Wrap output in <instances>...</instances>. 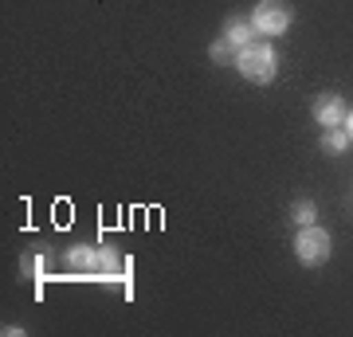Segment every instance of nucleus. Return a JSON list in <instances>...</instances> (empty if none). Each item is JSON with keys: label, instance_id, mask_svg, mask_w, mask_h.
Listing matches in <instances>:
<instances>
[{"label": "nucleus", "instance_id": "f257e3e1", "mask_svg": "<svg viewBox=\"0 0 353 337\" xmlns=\"http://www.w3.org/2000/svg\"><path fill=\"white\" fill-rule=\"evenodd\" d=\"M236 67L252 83H271L275 79V51L267 48V43H259V39H252L248 48L236 51Z\"/></svg>", "mask_w": 353, "mask_h": 337}, {"label": "nucleus", "instance_id": "f03ea898", "mask_svg": "<svg viewBox=\"0 0 353 337\" xmlns=\"http://www.w3.org/2000/svg\"><path fill=\"white\" fill-rule=\"evenodd\" d=\"M294 251H299V259H303L306 267H318V263L330 259V236L318 224H306L303 232H299V239H294Z\"/></svg>", "mask_w": 353, "mask_h": 337}, {"label": "nucleus", "instance_id": "7ed1b4c3", "mask_svg": "<svg viewBox=\"0 0 353 337\" xmlns=\"http://www.w3.org/2000/svg\"><path fill=\"white\" fill-rule=\"evenodd\" d=\"M290 8L283 4V0H259V8H255V16H252V24H255V32H267V36H283L290 28Z\"/></svg>", "mask_w": 353, "mask_h": 337}, {"label": "nucleus", "instance_id": "20e7f679", "mask_svg": "<svg viewBox=\"0 0 353 337\" xmlns=\"http://www.w3.org/2000/svg\"><path fill=\"white\" fill-rule=\"evenodd\" d=\"M67 263L75 271H114L118 267V259H114L110 251H94V247H75L67 255Z\"/></svg>", "mask_w": 353, "mask_h": 337}, {"label": "nucleus", "instance_id": "39448f33", "mask_svg": "<svg viewBox=\"0 0 353 337\" xmlns=\"http://www.w3.org/2000/svg\"><path fill=\"white\" fill-rule=\"evenodd\" d=\"M314 122L318 125H341L345 122V102L338 99V94H318L314 99Z\"/></svg>", "mask_w": 353, "mask_h": 337}, {"label": "nucleus", "instance_id": "423d86ee", "mask_svg": "<svg viewBox=\"0 0 353 337\" xmlns=\"http://www.w3.org/2000/svg\"><path fill=\"white\" fill-rule=\"evenodd\" d=\"M224 36H228V43H232V48L240 51V48H248V43L255 39V24H232Z\"/></svg>", "mask_w": 353, "mask_h": 337}, {"label": "nucleus", "instance_id": "0eeeda50", "mask_svg": "<svg viewBox=\"0 0 353 337\" xmlns=\"http://www.w3.org/2000/svg\"><path fill=\"white\" fill-rule=\"evenodd\" d=\"M322 145H326L330 153H341L345 145H350V134H345V130H338V125H330L326 134H322Z\"/></svg>", "mask_w": 353, "mask_h": 337}, {"label": "nucleus", "instance_id": "6e6552de", "mask_svg": "<svg viewBox=\"0 0 353 337\" xmlns=\"http://www.w3.org/2000/svg\"><path fill=\"white\" fill-rule=\"evenodd\" d=\"M314 216H318V208H314V200H299L294 204V224H314Z\"/></svg>", "mask_w": 353, "mask_h": 337}, {"label": "nucleus", "instance_id": "1a4fd4ad", "mask_svg": "<svg viewBox=\"0 0 353 337\" xmlns=\"http://www.w3.org/2000/svg\"><path fill=\"white\" fill-rule=\"evenodd\" d=\"M228 55H232V43H228V36L216 39V43H212V59H216V63H228Z\"/></svg>", "mask_w": 353, "mask_h": 337}, {"label": "nucleus", "instance_id": "9d476101", "mask_svg": "<svg viewBox=\"0 0 353 337\" xmlns=\"http://www.w3.org/2000/svg\"><path fill=\"white\" fill-rule=\"evenodd\" d=\"M39 267H43V263H39L36 255H24V275H36Z\"/></svg>", "mask_w": 353, "mask_h": 337}, {"label": "nucleus", "instance_id": "9b49d317", "mask_svg": "<svg viewBox=\"0 0 353 337\" xmlns=\"http://www.w3.org/2000/svg\"><path fill=\"white\" fill-rule=\"evenodd\" d=\"M341 130L350 134V141H353V110H345V122H341Z\"/></svg>", "mask_w": 353, "mask_h": 337}]
</instances>
